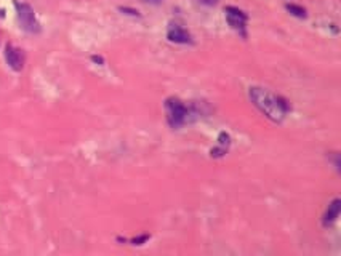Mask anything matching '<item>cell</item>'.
Returning a JSON list of instances; mask_svg holds the SVG:
<instances>
[{
    "mask_svg": "<svg viewBox=\"0 0 341 256\" xmlns=\"http://www.w3.org/2000/svg\"><path fill=\"white\" fill-rule=\"evenodd\" d=\"M248 96L255 106H257L261 112L269 120L281 124L285 119V114L289 112V104L287 101L279 98V96L272 95L271 91H267L261 87H250L248 88Z\"/></svg>",
    "mask_w": 341,
    "mask_h": 256,
    "instance_id": "6da1fadb",
    "label": "cell"
},
{
    "mask_svg": "<svg viewBox=\"0 0 341 256\" xmlns=\"http://www.w3.org/2000/svg\"><path fill=\"white\" fill-rule=\"evenodd\" d=\"M165 109H167V119L168 124L173 128H180L181 125L191 122L189 117V107H186L178 98H170L165 102Z\"/></svg>",
    "mask_w": 341,
    "mask_h": 256,
    "instance_id": "7a4b0ae2",
    "label": "cell"
},
{
    "mask_svg": "<svg viewBox=\"0 0 341 256\" xmlns=\"http://www.w3.org/2000/svg\"><path fill=\"white\" fill-rule=\"evenodd\" d=\"M15 8L18 13V20H20V24L24 30L27 32H39L40 30V24L35 20V13L32 7L29 3H23V2H15Z\"/></svg>",
    "mask_w": 341,
    "mask_h": 256,
    "instance_id": "3957f363",
    "label": "cell"
},
{
    "mask_svg": "<svg viewBox=\"0 0 341 256\" xmlns=\"http://www.w3.org/2000/svg\"><path fill=\"white\" fill-rule=\"evenodd\" d=\"M226 18L228 23L231 24V27L242 32V35H245V23H247V15L240 11L239 8L234 7H228L226 8Z\"/></svg>",
    "mask_w": 341,
    "mask_h": 256,
    "instance_id": "277c9868",
    "label": "cell"
},
{
    "mask_svg": "<svg viewBox=\"0 0 341 256\" xmlns=\"http://www.w3.org/2000/svg\"><path fill=\"white\" fill-rule=\"evenodd\" d=\"M5 59H7L10 68L13 71H16V72H20L24 68L23 51L18 50V48L13 47V45H7V48H5Z\"/></svg>",
    "mask_w": 341,
    "mask_h": 256,
    "instance_id": "5b68a950",
    "label": "cell"
},
{
    "mask_svg": "<svg viewBox=\"0 0 341 256\" xmlns=\"http://www.w3.org/2000/svg\"><path fill=\"white\" fill-rule=\"evenodd\" d=\"M167 37L170 42H175V44H191V35L184 27L180 26H172L168 29Z\"/></svg>",
    "mask_w": 341,
    "mask_h": 256,
    "instance_id": "8992f818",
    "label": "cell"
},
{
    "mask_svg": "<svg viewBox=\"0 0 341 256\" xmlns=\"http://www.w3.org/2000/svg\"><path fill=\"white\" fill-rule=\"evenodd\" d=\"M340 211H341V200L340 199H335L333 202L328 205V210H327L325 216H324V224H325V226L332 224L335 219L340 216Z\"/></svg>",
    "mask_w": 341,
    "mask_h": 256,
    "instance_id": "52a82bcc",
    "label": "cell"
},
{
    "mask_svg": "<svg viewBox=\"0 0 341 256\" xmlns=\"http://www.w3.org/2000/svg\"><path fill=\"white\" fill-rule=\"evenodd\" d=\"M287 10L290 11L291 15H295V16H298V18H306V11H304V8L298 7V5L287 3Z\"/></svg>",
    "mask_w": 341,
    "mask_h": 256,
    "instance_id": "ba28073f",
    "label": "cell"
},
{
    "mask_svg": "<svg viewBox=\"0 0 341 256\" xmlns=\"http://www.w3.org/2000/svg\"><path fill=\"white\" fill-rule=\"evenodd\" d=\"M228 144H229V136L226 135V133H221V135H220V146L226 149Z\"/></svg>",
    "mask_w": 341,
    "mask_h": 256,
    "instance_id": "9c48e42d",
    "label": "cell"
},
{
    "mask_svg": "<svg viewBox=\"0 0 341 256\" xmlns=\"http://www.w3.org/2000/svg\"><path fill=\"white\" fill-rule=\"evenodd\" d=\"M200 3H205V5H215L218 0H199Z\"/></svg>",
    "mask_w": 341,
    "mask_h": 256,
    "instance_id": "30bf717a",
    "label": "cell"
},
{
    "mask_svg": "<svg viewBox=\"0 0 341 256\" xmlns=\"http://www.w3.org/2000/svg\"><path fill=\"white\" fill-rule=\"evenodd\" d=\"M146 239H148V235H143V237H139V239H135L133 242H135L136 245H141V242H144Z\"/></svg>",
    "mask_w": 341,
    "mask_h": 256,
    "instance_id": "8fae6325",
    "label": "cell"
},
{
    "mask_svg": "<svg viewBox=\"0 0 341 256\" xmlns=\"http://www.w3.org/2000/svg\"><path fill=\"white\" fill-rule=\"evenodd\" d=\"M122 11H129V15H133V16H138V11L135 10H130V8H120Z\"/></svg>",
    "mask_w": 341,
    "mask_h": 256,
    "instance_id": "7c38bea8",
    "label": "cell"
},
{
    "mask_svg": "<svg viewBox=\"0 0 341 256\" xmlns=\"http://www.w3.org/2000/svg\"><path fill=\"white\" fill-rule=\"evenodd\" d=\"M144 2H148V3H152V5H159L162 0H144Z\"/></svg>",
    "mask_w": 341,
    "mask_h": 256,
    "instance_id": "4fadbf2b",
    "label": "cell"
},
{
    "mask_svg": "<svg viewBox=\"0 0 341 256\" xmlns=\"http://www.w3.org/2000/svg\"><path fill=\"white\" fill-rule=\"evenodd\" d=\"M91 59H93L95 63H100V64H103V63H105V61H103V58H100V56H93Z\"/></svg>",
    "mask_w": 341,
    "mask_h": 256,
    "instance_id": "5bb4252c",
    "label": "cell"
}]
</instances>
